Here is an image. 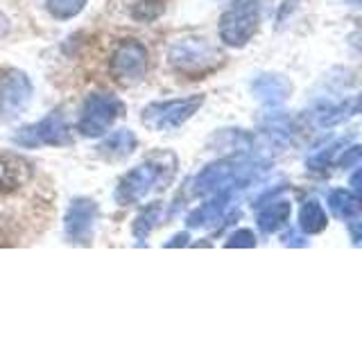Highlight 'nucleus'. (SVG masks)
Here are the masks:
<instances>
[{
	"instance_id": "f257e3e1",
	"label": "nucleus",
	"mask_w": 362,
	"mask_h": 339,
	"mask_svg": "<svg viewBox=\"0 0 362 339\" xmlns=\"http://www.w3.org/2000/svg\"><path fill=\"white\" fill-rule=\"evenodd\" d=\"M122 102L113 95H90L79 116V131L84 136H102L122 113Z\"/></svg>"
},
{
	"instance_id": "f03ea898",
	"label": "nucleus",
	"mask_w": 362,
	"mask_h": 339,
	"mask_svg": "<svg viewBox=\"0 0 362 339\" xmlns=\"http://www.w3.org/2000/svg\"><path fill=\"white\" fill-rule=\"evenodd\" d=\"M170 165H163L161 158H154V161H147L139 167H134L132 172H127L122 177L120 186L116 190V199L124 206L139 201L141 197H145L158 181H163V170Z\"/></svg>"
},
{
	"instance_id": "7ed1b4c3",
	"label": "nucleus",
	"mask_w": 362,
	"mask_h": 339,
	"mask_svg": "<svg viewBox=\"0 0 362 339\" xmlns=\"http://www.w3.org/2000/svg\"><path fill=\"white\" fill-rule=\"evenodd\" d=\"M111 75L122 84L141 82L147 73V52L139 41H124L111 56Z\"/></svg>"
},
{
	"instance_id": "20e7f679",
	"label": "nucleus",
	"mask_w": 362,
	"mask_h": 339,
	"mask_svg": "<svg viewBox=\"0 0 362 339\" xmlns=\"http://www.w3.org/2000/svg\"><path fill=\"white\" fill-rule=\"evenodd\" d=\"M32 84L25 73L5 68L0 71V113L3 116H18L30 105Z\"/></svg>"
},
{
	"instance_id": "39448f33",
	"label": "nucleus",
	"mask_w": 362,
	"mask_h": 339,
	"mask_svg": "<svg viewBox=\"0 0 362 339\" xmlns=\"http://www.w3.org/2000/svg\"><path fill=\"white\" fill-rule=\"evenodd\" d=\"M202 100H177V102H158V105L147 107L143 113L145 127L150 129H173L179 127L181 122L188 120L195 109L199 107Z\"/></svg>"
},
{
	"instance_id": "423d86ee",
	"label": "nucleus",
	"mask_w": 362,
	"mask_h": 339,
	"mask_svg": "<svg viewBox=\"0 0 362 339\" xmlns=\"http://www.w3.org/2000/svg\"><path fill=\"white\" fill-rule=\"evenodd\" d=\"M18 145L25 147H37V145H66L71 143L68 138V122L59 111H54L52 116L39 120L32 127H25L16 136Z\"/></svg>"
},
{
	"instance_id": "0eeeda50",
	"label": "nucleus",
	"mask_w": 362,
	"mask_h": 339,
	"mask_svg": "<svg viewBox=\"0 0 362 339\" xmlns=\"http://www.w3.org/2000/svg\"><path fill=\"white\" fill-rule=\"evenodd\" d=\"M256 28V7L249 0H238L231 7V11H226L222 18V39L231 45H240L249 39V34Z\"/></svg>"
},
{
	"instance_id": "6e6552de",
	"label": "nucleus",
	"mask_w": 362,
	"mask_h": 339,
	"mask_svg": "<svg viewBox=\"0 0 362 339\" xmlns=\"http://www.w3.org/2000/svg\"><path fill=\"white\" fill-rule=\"evenodd\" d=\"M98 208L90 199H77L66 213V233L73 242H88L93 235Z\"/></svg>"
},
{
	"instance_id": "1a4fd4ad",
	"label": "nucleus",
	"mask_w": 362,
	"mask_h": 339,
	"mask_svg": "<svg viewBox=\"0 0 362 339\" xmlns=\"http://www.w3.org/2000/svg\"><path fill=\"white\" fill-rule=\"evenodd\" d=\"M136 147V136L129 129H120V131H113L111 136H107L105 143H102L100 150L109 154V156H127L134 152Z\"/></svg>"
},
{
	"instance_id": "9d476101",
	"label": "nucleus",
	"mask_w": 362,
	"mask_h": 339,
	"mask_svg": "<svg viewBox=\"0 0 362 339\" xmlns=\"http://www.w3.org/2000/svg\"><path fill=\"white\" fill-rule=\"evenodd\" d=\"M86 0H48V9L54 18H73L84 9Z\"/></svg>"
},
{
	"instance_id": "9b49d317",
	"label": "nucleus",
	"mask_w": 362,
	"mask_h": 339,
	"mask_svg": "<svg viewBox=\"0 0 362 339\" xmlns=\"http://www.w3.org/2000/svg\"><path fill=\"white\" fill-rule=\"evenodd\" d=\"M161 11H163L161 0H141V3L134 7V18L154 20L156 16H161Z\"/></svg>"
},
{
	"instance_id": "f8f14e48",
	"label": "nucleus",
	"mask_w": 362,
	"mask_h": 339,
	"mask_svg": "<svg viewBox=\"0 0 362 339\" xmlns=\"http://www.w3.org/2000/svg\"><path fill=\"white\" fill-rule=\"evenodd\" d=\"M158 210H161V206H147L143 213H141V218L136 220V226H134V233L143 237L150 233V229L154 226V222L158 220Z\"/></svg>"
},
{
	"instance_id": "ddd939ff",
	"label": "nucleus",
	"mask_w": 362,
	"mask_h": 339,
	"mask_svg": "<svg viewBox=\"0 0 362 339\" xmlns=\"http://www.w3.org/2000/svg\"><path fill=\"white\" fill-rule=\"evenodd\" d=\"M9 32V20L5 14H0V41H3V37Z\"/></svg>"
}]
</instances>
